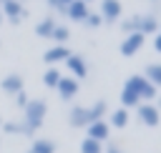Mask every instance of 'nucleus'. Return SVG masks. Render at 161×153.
Masks as SVG:
<instances>
[{
  "label": "nucleus",
  "instance_id": "20e7f679",
  "mask_svg": "<svg viewBox=\"0 0 161 153\" xmlns=\"http://www.w3.org/2000/svg\"><path fill=\"white\" fill-rule=\"evenodd\" d=\"M136 113H138V120L148 128H156L161 123V110L153 105V103H138L136 105Z\"/></svg>",
  "mask_w": 161,
  "mask_h": 153
},
{
  "label": "nucleus",
  "instance_id": "f704fd0d",
  "mask_svg": "<svg viewBox=\"0 0 161 153\" xmlns=\"http://www.w3.org/2000/svg\"><path fill=\"white\" fill-rule=\"evenodd\" d=\"M0 125H3V118H0Z\"/></svg>",
  "mask_w": 161,
  "mask_h": 153
},
{
  "label": "nucleus",
  "instance_id": "7c9ffc66",
  "mask_svg": "<svg viewBox=\"0 0 161 153\" xmlns=\"http://www.w3.org/2000/svg\"><path fill=\"white\" fill-rule=\"evenodd\" d=\"M0 23H3V10H0Z\"/></svg>",
  "mask_w": 161,
  "mask_h": 153
},
{
  "label": "nucleus",
  "instance_id": "423d86ee",
  "mask_svg": "<svg viewBox=\"0 0 161 153\" xmlns=\"http://www.w3.org/2000/svg\"><path fill=\"white\" fill-rule=\"evenodd\" d=\"M65 68H68V73H70V78H75V80H83L86 75H88V63H86V58L83 55H68L65 58Z\"/></svg>",
  "mask_w": 161,
  "mask_h": 153
},
{
  "label": "nucleus",
  "instance_id": "5701e85b",
  "mask_svg": "<svg viewBox=\"0 0 161 153\" xmlns=\"http://www.w3.org/2000/svg\"><path fill=\"white\" fill-rule=\"evenodd\" d=\"M58 80H60V70H58V68H48V70L43 73V83H45L48 88H55Z\"/></svg>",
  "mask_w": 161,
  "mask_h": 153
},
{
  "label": "nucleus",
  "instance_id": "f03ea898",
  "mask_svg": "<svg viewBox=\"0 0 161 153\" xmlns=\"http://www.w3.org/2000/svg\"><path fill=\"white\" fill-rule=\"evenodd\" d=\"M0 10H3V18H8L13 25H18L28 18V8L20 0H5V3H0Z\"/></svg>",
  "mask_w": 161,
  "mask_h": 153
},
{
  "label": "nucleus",
  "instance_id": "2f4dec72",
  "mask_svg": "<svg viewBox=\"0 0 161 153\" xmlns=\"http://www.w3.org/2000/svg\"><path fill=\"white\" fill-rule=\"evenodd\" d=\"M83 3H93V0H83Z\"/></svg>",
  "mask_w": 161,
  "mask_h": 153
},
{
  "label": "nucleus",
  "instance_id": "f8f14e48",
  "mask_svg": "<svg viewBox=\"0 0 161 153\" xmlns=\"http://www.w3.org/2000/svg\"><path fill=\"white\" fill-rule=\"evenodd\" d=\"M70 55V50L65 48V45H53V48H48L45 50V55H43V60L48 63V65H55V63H65V58Z\"/></svg>",
  "mask_w": 161,
  "mask_h": 153
},
{
  "label": "nucleus",
  "instance_id": "7ed1b4c3",
  "mask_svg": "<svg viewBox=\"0 0 161 153\" xmlns=\"http://www.w3.org/2000/svg\"><path fill=\"white\" fill-rule=\"evenodd\" d=\"M126 85L133 88L141 100H153V98H156V85H151L143 75H131V78L126 80Z\"/></svg>",
  "mask_w": 161,
  "mask_h": 153
},
{
  "label": "nucleus",
  "instance_id": "9d476101",
  "mask_svg": "<svg viewBox=\"0 0 161 153\" xmlns=\"http://www.w3.org/2000/svg\"><path fill=\"white\" fill-rule=\"evenodd\" d=\"M86 128H88V138H93V140H98V143L108 140L111 125H108L106 120H93V123H91V125H86Z\"/></svg>",
  "mask_w": 161,
  "mask_h": 153
},
{
  "label": "nucleus",
  "instance_id": "c9c22d12",
  "mask_svg": "<svg viewBox=\"0 0 161 153\" xmlns=\"http://www.w3.org/2000/svg\"><path fill=\"white\" fill-rule=\"evenodd\" d=\"M0 3H5V0H0Z\"/></svg>",
  "mask_w": 161,
  "mask_h": 153
},
{
  "label": "nucleus",
  "instance_id": "4468645a",
  "mask_svg": "<svg viewBox=\"0 0 161 153\" xmlns=\"http://www.w3.org/2000/svg\"><path fill=\"white\" fill-rule=\"evenodd\" d=\"M138 33H141V35H156V33H158V20H156L153 15H143V18L138 20Z\"/></svg>",
  "mask_w": 161,
  "mask_h": 153
},
{
  "label": "nucleus",
  "instance_id": "ddd939ff",
  "mask_svg": "<svg viewBox=\"0 0 161 153\" xmlns=\"http://www.w3.org/2000/svg\"><path fill=\"white\" fill-rule=\"evenodd\" d=\"M0 88H3L5 93H10V95L20 93V90H23V75H18V73H10V75H5V78L0 80Z\"/></svg>",
  "mask_w": 161,
  "mask_h": 153
},
{
  "label": "nucleus",
  "instance_id": "c85d7f7f",
  "mask_svg": "<svg viewBox=\"0 0 161 153\" xmlns=\"http://www.w3.org/2000/svg\"><path fill=\"white\" fill-rule=\"evenodd\" d=\"M103 153H123V150H121V148H118L116 143H108V148H106Z\"/></svg>",
  "mask_w": 161,
  "mask_h": 153
},
{
  "label": "nucleus",
  "instance_id": "473e14b6",
  "mask_svg": "<svg viewBox=\"0 0 161 153\" xmlns=\"http://www.w3.org/2000/svg\"><path fill=\"white\" fill-rule=\"evenodd\" d=\"M158 28H161V23H158ZM158 33H161V30H158Z\"/></svg>",
  "mask_w": 161,
  "mask_h": 153
},
{
  "label": "nucleus",
  "instance_id": "f257e3e1",
  "mask_svg": "<svg viewBox=\"0 0 161 153\" xmlns=\"http://www.w3.org/2000/svg\"><path fill=\"white\" fill-rule=\"evenodd\" d=\"M45 115H48V103H45L43 98L28 100V105L23 108V123H25L30 130L40 128V125H43V120H45Z\"/></svg>",
  "mask_w": 161,
  "mask_h": 153
},
{
  "label": "nucleus",
  "instance_id": "a878e982",
  "mask_svg": "<svg viewBox=\"0 0 161 153\" xmlns=\"http://www.w3.org/2000/svg\"><path fill=\"white\" fill-rule=\"evenodd\" d=\"M83 23H86V25H88V28H98V25H101V23H103V18H101V15H98V13H88V18H86V20H83Z\"/></svg>",
  "mask_w": 161,
  "mask_h": 153
},
{
  "label": "nucleus",
  "instance_id": "aec40b11",
  "mask_svg": "<svg viewBox=\"0 0 161 153\" xmlns=\"http://www.w3.org/2000/svg\"><path fill=\"white\" fill-rule=\"evenodd\" d=\"M0 128H3L5 133H20V135H30V133H33L23 120H20V123H8V120H3V125H0Z\"/></svg>",
  "mask_w": 161,
  "mask_h": 153
},
{
  "label": "nucleus",
  "instance_id": "1a4fd4ad",
  "mask_svg": "<svg viewBox=\"0 0 161 153\" xmlns=\"http://www.w3.org/2000/svg\"><path fill=\"white\" fill-rule=\"evenodd\" d=\"M121 0H101V18L106 20V23H113V20H118L121 18Z\"/></svg>",
  "mask_w": 161,
  "mask_h": 153
},
{
  "label": "nucleus",
  "instance_id": "a211bd4d",
  "mask_svg": "<svg viewBox=\"0 0 161 153\" xmlns=\"http://www.w3.org/2000/svg\"><path fill=\"white\" fill-rule=\"evenodd\" d=\"M108 125H113V128H126L128 125V108H116L113 113H111V123Z\"/></svg>",
  "mask_w": 161,
  "mask_h": 153
},
{
  "label": "nucleus",
  "instance_id": "72a5a7b5",
  "mask_svg": "<svg viewBox=\"0 0 161 153\" xmlns=\"http://www.w3.org/2000/svg\"><path fill=\"white\" fill-rule=\"evenodd\" d=\"M153 3H161V0H153Z\"/></svg>",
  "mask_w": 161,
  "mask_h": 153
},
{
  "label": "nucleus",
  "instance_id": "39448f33",
  "mask_svg": "<svg viewBox=\"0 0 161 153\" xmlns=\"http://www.w3.org/2000/svg\"><path fill=\"white\" fill-rule=\"evenodd\" d=\"M143 43H146V35H141V33H128L126 35V40H121V55H126V58H131V55H136L141 48H143Z\"/></svg>",
  "mask_w": 161,
  "mask_h": 153
},
{
  "label": "nucleus",
  "instance_id": "dca6fc26",
  "mask_svg": "<svg viewBox=\"0 0 161 153\" xmlns=\"http://www.w3.org/2000/svg\"><path fill=\"white\" fill-rule=\"evenodd\" d=\"M28 153H55V143L50 138H35Z\"/></svg>",
  "mask_w": 161,
  "mask_h": 153
},
{
  "label": "nucleus",
  "instance_id": "2eb2a0df",
  "mask_svg": "<svg viewBox=\"0 0 161 153\" xmlns=\"http://www.w3.org/2000/svg\"><path fill=\"white\" fill-rule=\"evenodd\" d=\"M138 103H141L138 93H136L133 88L123 85V90H121V108H133V105H138Z\"/></svg>",
  "mask_w": 161,
  "mask_h": 153
},
{
  "label": "nucleus",
  "instance_id": "e433bc0d",
  "mask_svg": "<svg viewBox=\"0 0 161 153\" xmlns=\"http://www.w3.org/2000/svg\"><path fill=\"white\" fill-rule=\"evenodd\" d=\"M20 3H23V0H20Z\"/></svg>",
  "mask_w": 161,
  "mask_h": 153
},
{
  "label": "nucleus",
  "instance_id": "b1692460",
  "mask_svg": "<svg viewBox=\"0 0 161 153\" xmlns=\"http://www.w3.org/2000/svg\"><path fill=\"white\" fill-rule=\"evenodd\" d=\"M91 113H93V120H103V115L108 113V103L106 100H96L91 105Z\"/></svg>",
  "mask_w": 161,
  "mask_h": 153
},
{
  "label": "nucleus",
  "instance_id": "f3484780",
  "mask_svg": "<svg viewBox=\"0 0 161 153\" xmlns=\"http://www.w3.org/2000/svg\"><path fill=\"white\" fill-rule=\"evenodd\" d=\"M143 78H146L151 85L161 88V63H151V65H146V73H143Z\"/></svg>",
  "mask_w": 161,
  "mask_h": 153
},
{
  "label": "nucleus",
  "instance_id": "9b49d317",
  "mask_svg": "<svg viewBox=\"0 0 161 153\" xmlns=\"http://www.w3.org/2000/svg\"><path fill=\"white\" fill-rule=\"evenodd\" d=\"M88 3H83V0H73L68 8H65V15L70 18V20H75V23H83L86 18H88Z\"/></svg>",
  "mask_w": 161,
  "mask_h": 153
},
{
  "label": "nucleus",
  "instance_id": "bb28decb",
  "mask_svg": "<svg viewBox=\"0 0 161 153\" xmlns=\"http://www.w3.org/2000/svg\"><path fill=\"white\" fill-rule=\"evenodd\" d=\"M73 0H48V5L53 8V10H60V13H65V8L70 5Z\"/></svg>",
  "mask_w": 161,
  "mask_h": 153
},
{
  "label": "nucleus",
  "instance_id": "0eeeda50",
  "mask_svg": "<svg viewBox=\"0 0 161 153\" xmlns=\"http://www.w3.org/2000/svg\"><path fill=\"white\" fill-rule=\"evenodd\" d=\"M68 120H70L73 128H86V125L93 123V113H91V108H86V105H73L70 113H68Z\"/></svg>",
  "mask_w": 161,
  "mask_h": 153
},
{
  "label": "nucleus",
  "instance_id": "393cba45",
  "mask_svg": "<svg viewBox=\"0 0 161 153\" xmlns=\"http://www.w3.org/2000/svg\"><path fill=\"white\" fill-rule=\"evenodd\" d=\"M138 20H141V15H133V18H128V20H123L121 23V30L128 35V33H138Z\"/></svg>",
  "mask_w": 161,
  "mask_h": 153
},
{
  "label": "nucleus",
  "instance_id": "6ab92c4d",
  "mask_svg": "<svg viewBox=\"0 0 161 153\" xmlns=\"http://www.w3.org/2000/svg\"><path fill=\"white\" fill-rule=\"evenodd\" d=\"M53 28H55V20H53V18H43V20L35 25V35H38V38H50Z\"/></svg>",
  "mask_w": 161,
  "mask_h": 153
},
{
  "label": "nucleus",
  "instance_id": "4be33fe9",
  "mask_svg": "<svg viewBox=\"0 0 161 153\" xmlns=\"http://www.w3.org/2000/svg\"><path fill=\"white\" fill-rule=\"evenodd\" d=\"M68 38H70V30H68L65 25H58V23H55V28H53V33H50V40H55L58 45H63Z\"/></svg>",
  "mask_w": 161,
  "mask_h": 153
},
{
  "label": "nucleus",
  "instance_id": "c756f323",
  "mask_svg": "<svg viewBox=\"0 0 161 153\" xmlns=\"http://www.w3.org/2000/svg\"><path fill=\"white\" fill-rule=\"evenodd\" d=\"M153 48H156V53H161V33H156V38H153Z\"/></svg>",
  "mask_w": 161,
  "mask_h": 153
},
{
  "label": "nucleus",
  "instance_id": "cd10ccee",
  "mask_svg": "<svg viewBox=\"0 0 161 153\" xmlns=\"http://www.w3.org/2000/svg\"><path fill=\"white\" fill-rule=\"evenodd\" d=\"M28 100H30V98H28V93H25V90L15 93V105H18V108H25V105H28Z\"/></svg>",
  "mask_w": 161,
  "mask_h": 153
},
{
  "label": "nucleus",
  "instance_id": "412c9836",
  "mask_svg": "<svg viewBox=\"0 0 161 153\" xmlns=\"http://www.w3.org/2000/svg\"><path fill=\"white\" fill-rule=\"evenodd\" d=\"M80 153H103V143H98V140H93V138H83L80 140Z\"/></svg>",
  "mask_w": 161,
  "mask_h": 153
},
{
  "label": "nucleus",
  "instance_id": "6e6552de",
  "mask_svg": "<svg viewBox=\"0 0 161 153\" xmlns=\"http://www.w3.org/2000/svg\"><path fill=\"white\" fill-rule=\"evenodd\" d=\"M55 90H58L60 100H73V98H75V93H78V80H75V78H70V75H60V80H58V85H55Z\"/></svg>",
  "mask_w": 161,
  "mask_h": 153
}]
</instances>
